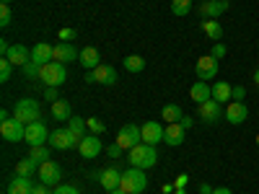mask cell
<instances>
[{
	"mask_svg": "<svg viewBox=\"0 0 259 194\" xmlns=\"http://www.w3.org/2000/svg\"><path fill=\"white\" fill-rule=\"evenodd\" d=\"M156 161H158V156H156V145L140 142V145H135L133 150H130V166H133V168H143V171H148V168H153V166H156Z\"/></svg>",
	"mask_w": 259,
	"mask_h": 194,
	"instance_id": "1",
	"label": "cell"
},
{
	"mask_svg": "<svg viewBox=\"0 0 259 194\" xmlns=\"http://www.w3.org/2000/svg\"><path fill=\"white\" fill-rule=\"evenodd\" d=\"M39 80L45 83V85H55V88H60V85L68 80V70H65V65L52 60L47 65H41L39 68Z\"/></svg>",
	"mask_w": 259,
	"mask_h": 194,
	"instance_id": "2",
	"label": "cell"
},
{
	"mask_svg": "<svg viewBox=\"0 0 259 194\" xmlns=\"http://www.w3.org/2000/svg\"><path fill=\"white\" fill-rule=\"evenodd\" d=\"M13 117L24 124H31V122H39L41 119V106L36 99H18L16 101V112Z\"/></svg>",
	"mask_w": 259,
	"mask_h": 194,
	"instance_id": "3",
	"label": "cell"
},
{
	"mask_svg": "<svg viewBox=\"0 0 259 194\" xmlns=\"http://www.w3.org/2000/svg\"><path fill=\"white\" fill-rule=\"evenodd\" d=\"M127 194H140L148 189V176L143 168H130V171H122V184H119Z\"/></svg>",
	"mask_w": 259,
	"mask_h": 194,
	"instance_id": "4",
	"label": "cell"
},
{
	"mask_svg": "<svg viewBox=\"0 0 259 194\" xmlns=\"http://www.w3.org/2000/svg\"><path fill=\"white\" fill-rule=\"evenodd\" d=\"M50 148H55V150H73V148H78L80 145V137H75L68 127H57L55 132H50Z\"/></svg>",
	"mask_w": 259,
	"mask_h": 194,
	"instance_id": "5",
	"label": "cell"
},
{
	"mask_svg": "<svg viewBox=\"0 0 259 194\" xmlns=\"http://www.w3.org/2000/svg\"><path fill=\"white\" fill-rule=\"evenodd\" d=\"M0 135L8 142H21V140H26V124L18 122L16 117H11L6 122H0Z\"/></svg>",
	"mask_w": 259,
	"mask_h": 194,
	"instance_id": "6",
	"label": "cell"
},
{
	"mask_svg": "<svg viewBox=\"0 0 259 194\" xmlns=\"http://www.w3.org/2000/svg\"><path fill=\"white\" fill-rule=\"evenodd\" d=\"M197 119H202L205 124H215L218 119H223V104H218L215 99L197 104Z\"/></svg>",
	"mask_w": 259,
	"mask_h": 194,
	"instance_id": "7",
	"label": "cell"
},
{
	"mask_svg": "<svg viewBox=\"0 0 259 194\" xmlns=\"http://www.w3.org/2000/svg\"><path fill=\"white\" fill-rule=\"evenodd\" d=\"M117 142L122 145V150H133L135 145L143 142V132H140V127L138 124H124L119 129V135H117Z\"/></svg>",
	"mask_w": 259,
	"mask_h": 194,
	"instance_id": "8",
	"label": "cell"
},
{
	"mask_svg": "<svg viewBox=\"0 0 259 194\" xmlns=\"http://www.w3.org/2000/svg\"><path fill=\"white\" fill-rule=\"evenodd\" d=\"M101 150H104V142L99 140V135H85V137L80 140V145H78V153H80V158H85V161L99 158Z\"/></svg>",
	"mask_w": 259,
	"mask_h": 194,
	"instance_id": "9",
	"label": "cell"
},
{
	"mask_svg": "<svg viewBox=\"0 0 259 194\" xmlns=\"http://www.w3.org/2000/svg\"><path fill=\"white\" fill-rule=\"evenodd\" d=\"M140 132H143V142L158 145L163 140V135H166V127H161V122H156V119H148V122H143Z\"/></svg>",
	"mask_w": 259,
	"mask_h": 194,
	"instance_id": "10",
	"label": "cell"
},
{
	"mask_svg": "<svg viewBox=\"0 0 259 194\" xmlns=\"http://www.w3.org/2000/svg\"><path fill=\"white\" fill-rule=\"evenodd\" d=\"M62 179V168L55 161H45L39 163V181L47 184V186H57V181Z\"/></svg>",
	"mask_w": 259,
	"mask_h": 194,
	"instance_id": "11",
	"label": "cell"
},
{
	"mask_svg": "<svg viewBox=\"0 0 259 194\" xmlns=\"http://www.w3.org/2000/svg\"><path fill=\"white\" fill-rule=\"evenodd\" d=\"M194 75H197L200 80H210L218 75V60H215L212 55H205L197 60V65H194Z\"/></svg>",
	"mask_w": 259,
	"mask_h": 194,
	"instance_id": "12",
	"label": "cell"
},
{
	"mask_svg": "<svg viewBox=\"0 0 259 194\" xmlns=\"http://www.w3.org/2000/svg\"><path fill=\"white\" fill-rule=\"evenodd\" d=\"M99 184H101L106 191L119 189V184H122V171H119L117 166H106V168H101V171H99Z\"/></svg>",
	"mask_w": 259,
	"mask_h": 194,
	"instance_id": "13",
	"label": "cell"
},
{
	"mask_svg": "<svg viewBox=\"0 0 259 194\" xmlns=\"http://www.w3.org/2000/svg\"><path fill=\"white\" fill-rule=\"evenodd\" d=\"M47 140H50V132H47V127H45V122H31V124H26V142L34 148V145H47Z\"/></svg>",
	"mask_w": 259,
	"mask_h": 194,
	"instance_id": "14",
	"label": "cell"
},
{
	"mask_svg": "<svg viewBox=\"0 0 259 194\" xmlns=\"http://www.w3.org/2000/svg\"><path fill=\"white\" fill-rule=\"evenodd\" d=\"M246 117H249V109H246L244 101H231V104L226 106V122H231V124H244Z\"/></svg>",
	"mask_w": 259,
	"mask_h": 194,
	"instance_id": "15",
	"label": "cell"
},
{
	"mask_svg": "<svg viewBox=\"0 0 259 194\" xmlns=\"http://www.w3.org/2000/svg\"><path fill=\"white\" fill-rule=\"evenodd\" d=\"M80 57V52L70 44V41H57L55 44V60L62 62V65H68V62H75Z\"/></svg>",
	"mask_w": 259,
	"mask_h": 194,
	"instance_id": "16",
	"label": "cell"
},
{
	"mask_svg": "<svg viewBox=\"0 0 259 194\" xmlns=\"http://www.w3.org/2000/svg\"><path fill=\"white\" fill-rule=\"evenodd\" d=\"M31 60L39 65V68H41V65H47V62H52L55 60V47L47 44V41H39V44L31 50Z\"/></svg>",
	"mask_w": 259,
	"mask_h": 194,
	"instance_id": "17",
	"label": "cell"
},
{
	"mask_svg": "<svg viewBox=\"0 0 259 194\" xmlns=\"http://www.w3.org/2000/svg\"><path fill=\"white\" fill-rule=\"evenodd\" d=\"M228 11V0H205L200 6V16H207V18H218Z\"/></svg>",
	"mask_w": 259,
	"mask_h": 194,
	"instance_id": "18",
	"label": "cell"
},
{
	"mask_svg": "<svg viewBox=\"0 0 259 194\" xmlns=\"http://www.w3.org/2000/svg\"><path fill=\"white\" fill-rule=\"evenodd\" d=\"M189 99L194 104H202L207 99H212V85H207V80H197V83H192V88H189Z\"/></svg>",
	"mask_w": 259,
	"mask_h": 194,
	"instance_id": "19",
	"label": "cell"
},
{
	"mask_svg": "<svg viewBox=\"0 0 259 194\" xmlns=\"http://www.w3.org/2000/svg\"><path fill=\"white\" fill-rule=\"evenodd\" d=\"M78 62L83 65L85 70H96L99 65H101V55H99V50H96V47H83V50H80Z\"/></svg>",
	"mask_w": 259,
	"mask_h": 194,
	"instance_id": "20",
	"label": "cell"
},
{
	"mask_svg": "<svg viewBox=\"0 0 259 194\" xmlns=\"http://www.w3.org/2000/svg\"><path fill=\"white\" fill-rule=\"evenodd\" d=\"M94 73V80L96 83H101V85H114L117 83V70L112 68V65H99V68L96 70H91Z\"/></svg>",
	"mask_w": 259,
	"mask_h": 194,
	"instance_id": "21",
	"label": "cell"
},
{
	"mask_svg": "<svg viewBox=\"0 0 259 194\" xmlns=\"http://www.w3.org/2000/svg\"><path fill=\"white\" fill-rule=\"evenodd\" d=\"M16 68H24V65L31 60V50H26L24 44H11V50H8V55H6Z\"/></svg>",
	"mask_w": 259,
	"mask_h": 194,
	"instance_id": "22",
	"label": "cell"
},
{
	"mask_svg": "<svg viewBox=\"0 0 259 194\" xmlns=\"http://www.w3.org/2000/svg\"><path fill=\"white\" fill-rule=\"evenodd\" d=\"M163 142H166V145H171V148H179V145L184 142V127H182L179 122H174V124H166Z\"/></svg>",
	"mask_w": 259,
	"mask_h": 194,
	"instance_id": "23",
	"label": "cell"
},
{
	"mask_svg": "<svg viewBox=\"0 0 259 194\" xmlns=\"http://www.w3.org/2000/svg\"><path fill=\"white\" fill-rule=\"evenodd\" d=\"M212 99L218 101V104H231L233 101V85L226 83V80L212 83Z\"/></svg>",
	"mask_w": 259,
	"mask_h": 194,
	"instance_id": "24",
	"label": "cell"
},
{
	"mask_svg": "<svg viewBox=\"0 0 259 194\" xmlns=\"http://www.w3.org/2000/svg\"><path fill=\"white\" fill-rule=\"evenodd\" d=\"M31 191H34V184L26 176H13V181L6 189V194H31Z\"/></svg>",
	"mask_w": 259,
	"mask_h": 194,
	"instance_id": "25",
	"label": "cell"
},
{
	"mask_svg": "<svg viewBox=\"0 0 259 194\" xmlns=\"http://www.w3.org/2000/svg\"><path fill=\"white\" fill-rule=\"evenodd\" d=\"M52 117H55L57 122H68V119L73 117V106H70V101L57 99V101L52 104Z\"/></svg>",
	"mask_w": 259,
	"mask_h": 194,
	"instance_id": "26",
	"label": "cell"
},
{
	"mask_svg": "<svg viewBox=\"0 0 259 194\" xmlns=\"http://www.w3.org/2000/svg\"><path fill=\"white\" fill-rule=\"evenodd\" d=\"M184 112H182V106L179 104H166L163 109H161V119H166V124H174V122H182Z\"/></svg>",
	"mask_w": 259,
	"mask_h": 194,
	"instance_id": "27",
	"label": "cell"
},
{
	"mask_svg": "<svg viewBox=\"0 0 259 194\" xmlns=\"http://www.w3.org/2000/svg\"><path fill=\"white\" fill-rule=\"evenodd\" d=\"M202 31H205L212 41H221V36H223V26H221L215 18H205V21H202Z\"/></svg>",
	"mask_w": 259,
	"mask_h": 194,
	"instance_id": "28",
	"label": "cell"
},
{
	"mask_svg": "<svg viewBox=\"0 0 259 194\" xmlns=\"http://www.w3.org/2000/svg\"><path fill=\"white\" fill-rule=\"evenodd\" d=\"M34 171H36V161L34 158H24V161H18L16 163V176H26V179H31L34 176Z\"/></svg>",
	"mask_w": 259,
	"mask_h": 194,
	"instance_id": "29",
	"label": "cell"
},
{
	"mask_svg": "<svg viewBox=\"0 0 259 194\" xmlns=\"http://www.w3.org/2000/svg\"><path fill=\"white\" fill-rule=\"evenodd\" d=\"M124 70H127V73H143V70H145V57H140V55H127V57H124Z\"/></svg>",
	"mask_w": 259,
	"mask_h": 194,
	"instance_id": "30",
	"label": "cell"
},
{
	"mask_svg": "<svg viewBox=\"0 0 259 194\" xmlns=\"http://www.w3.org/2000/svg\"><path fill=\"white\" fill-rule=\"evenodd\" d=\"M68 129H70L75 137L83 140V137H85V129H89V124H85L83 117H70V119H68Z\"/></svg>",
	"mask_w": 259,
	"mask_h": 194,
	"instance_id": "31",
	"label": "cell"
},
{
	"mask_svg": "<svg viewBox=\"0 0 259 194\" xmlns=\"http://www.w3.org/2000/svg\"><path fill=\"white\" fill-rule=\"evenodd\" d=\"M29 158H34L36 163L50 161V148H47V145H34V148L29 150Z\"/></svg>",
	"mask_w": 259,
	"mask_h": 194,
	"instance_id": "32",
	"label": "cell"
},
{
	"mask_svg": "<svg viewBox=\"0 0 259 194\" xmlns=\"http://www.w3.org/2000/svg\"><path fill=\"white\" fill-rule=\"evenodd\" d=\"M192 11V0H171V13L174 16H187Z\"/></svg>",
	"mask_w": 259,
	"mask_h": 194,
	"instance_id": "33",
	"label": "cell"
},
{
	"mask_svg": "<svg viewBox=\"0 0 259 194\" xmlns=\"http://www.w3.org/2000/svg\"><path fill=\"white\" fill-rule=\"evenodd\" d=\"M13 68H16V65H13L8 57H0V80H3V83H8V80H11V73H13Z\"/></svg>",
	"mask_w": 259,
	"mask_h": 194,
	"instance_id": "34",
	"label": "cell"
},
{
	"mask_svg": "<svg viewBox=\"0 0 259 194\" xmlns=\"http://www.w3.org/2000/svg\"><path fill=\"white\" fill-rule=\"evenodd\" d=\"M85 124H89V132L91 135H104L106 132V124L99 117H89V119H85Z\"/></svg>",
	"mask_w": 259,
	"mask_h": 194,
	"instance_id": "35",
	"label": "cell"
},
{
	"mask_svg": "<svg viewBox=\"0 0 259 194\" xmlns=\"http://www.w3.org/2000/svg\"><path fill=\"white\" fill-rule=\"evenodd\" d=\"M21 73H24L26 78H39V65H36L34 60H29L24 68H21Z\"/></svg>",
	"mask_w": 259,
	"mask_h": 194,
	"instance_id": "36",
	"label": "cell"
},
{
	"mask_svg": "<svg viewBox=\"0 0 259 194\" xmlns=\"http://www.w3.org/2000/svg\"><path fill=\"white\" fill-rule=\"evenodd\" d=\"M11 21H13V13H11V6H0V26H11Z\"/></svg>",
	"mask_w": 259,
	"mask_h": 194,
	"instance_id": "37",
	"label": "cell"
},
{
	"mask_svg": "<svg viewBox=\"0 0 259 194\" xmlns=\"http://www.w3.org/2000/svg\"><path fill=\"white\" fill-rule=\"evenodd\" d=\"M57 36H60L62 41H73V39L78 36V31H75V29H70V26H65V29H60V31H57Z\"/></svg>",
	"mask_w": 259,
	"mask_h": 194,
	"instance_id": "38",
	"label": "cell"
},
{
	"mask_svg": "<svg viewBox=\"0 0 259 194\" xmlns=\"http://www.w3.org/2000/svg\"><path fill=\"white\" fill-rule=\"evenodd\" d=\"M215 60H223L226 55H228V50H226V44H223V41H215V47H212V52H210Z\"/></svg>",
	"mask_w": 259,
	"mask_h": 194,
	"instance_id": "39",
	"label": "cell"
},
{
	"mask_svg": "<svg viewBox=\"0 0 259 194\" xmlns=\"http://www.w3.org/2000/svg\"><path fill=\"white\" fill-rule=\"evenodd\" d=\"M52 194H80L73 184H57V189L52 191Z\"/></svg>",
	"mask_w": 259,
	"mask_h": 194,
	"instance_id": "40",
	"label": "cell"
},
{
	"mask_svg": "<svg viewBox=\"0 0 259 194\" xmlns=\"http://www.w3.org/2000/svg\"><path fill=\"white\" fill-rule=\"evenodd\" d=\"M45 99H47V101H52V104L60 99V93H57L55 85H45Z\"/></svg>",
	"mask_w": 259,
	"mask_h": 194,
	"instance_id": "41",
	"label": "cell"
},
{
	"mask_svg": "<svg viewBox=\"0 0 259 194\" xmlns=\"http://www.w3.org/2000/svg\"><path fill=\"white\" fill-rule=\"evenodd\" d=\"M246 99V88L244 85H233V101H244Z\"/></svg>",
	"mask_w": 259,
	"mask_h": 194,
	"instance_id": "42",
	"label": "cell"
},
{
	"mask_svg": "<svg viewBox=\"0 0 259 194\" xmlns=\"http://www.w3.org/2000/svg\"><path fill=\"white\" fill-rule=\"evenodd\" d=\"M106 153H109V158H119V156H122V145H119V142L109 145V148H106Z\"/></svg>",
	"mask_w": 259,
	"mask_h": 194,
	"instance_id": "43",
	"label": "cell"
},
{
	"mask_svg": "<svg viewBox=\"0 0 259 194\" xmlns=\"http://www.w3.org/2000/svg\"><path fill=\"white\" fill-rule=\"evenodd\" d=\"M31 194H52V191H50V186H47V184H41V181H39V184L34 186V191H31Z\"/></svg>",
	"mask_w": 259,
	"mask_h": 194,
	"instance_id": "44",
	"label": "cell"
},
{
	"mask_svg": "<svg viewBox=\"0 0 259 194\" xmlns=\"http://www.w3.org/2000/svg\"><path fill=\"white\" fill-rule=\"evenodd\" d=\"M187 181H189V179H187V174H179V176H177V181H174V186H177V189H184V186H187Z\"/></svg>",
	"mask_w": 259,
	"mask_h": 194,
	"instance_id": "45",
	"label": "cell"
},
{
	"mask_svg": "<svg viewBox=\"0 0 259 194\" xmlns=\"http://www.w3.org/2000/svg\"><path fill=\"white\" fill-rule=\"evenodd\" d=\"M179 124H182V127H184V129H189V127H192V124H194V119H192V117H187V114H184V117H182V122H179Z\"/></svg>",
	"mask_w": 259,
	"mask_h": 194,
	"instance_id": "46",
	"label": "cell"
},
{
	"mask_svg": "<svg viewBox=\"0 0 259 194\" xmlns=\"http://www.w3.org/2000/svg\"><path fill=\"white\" fill-rule=\"evenodd\" d=\"M8 50H11V44H8V41H6V39H0V55H3V57H6V55H8Z\"/></svg>",
	"mask_w": 259,
	"mask_h": 194,
	"instance_id": "47",
	"label": "cell"
},
{
	"mask_svg": "<svg viewBox=\"0 0 259 194\" xmlns=\"http://www.w3.org/2000/svg\"><path fill=\"white\" fill-rule=\"evenodd\" d=\"M212 194H233V191H231L228 186H215V189H212Z\"/></svg>",
	"mask_w": 259,
	"mask_h": 194,
	"instance_id": "48",
	"label": "cell"
},
{
	"mask_svg": "<svg viewBox=\"0 0 259 194\" xmlns=\"http://www.w3.org/2000/svg\"><path fill=\"white\" fill-rule=\"evenodd\" d=\"M212 189L215 186H210V184H200V194H212Z\"/></svg>",
	"mask_w": 259,
	"mask_h": 194,
	"instance_id": "49",
	"label": "cell"
},
{
	"mask_svg": "<svg viewBox=\"0 0 259 194\" xmlns=\"http://www.w3.org/2000/svg\"><path fill=\"white\" fill-rule=\"evenodd\" d=\"M174 191H177V189L171 186V184H166V186H163V194H174Z\"/></svg>",
	"mask_w": 259,
	"mask_h": 194,
	"instance_id": "50",
	"label": "cell"
},
{
	"mask_svg": "<svg viewBox=\"0 0 259 194\" xmlns=\"http://www.w3.org/2000/svg\"><path fill=\"white\" fill-rule=\"evenodd\" d=\"M109 194H127V191H124V189L119 186V189H114V191H109Z\"/></svg>",
	"mask_w": 259,
	"mask_h": 194,
	"instance_id": "51",
	"label": "cell"
},
{
	"mask_svg": "<svg viewBox=\"0 0 259 194\" xmlns=\"http://www.w3.org/2000/svg\"><path fill=\"white\" fill-rule=\"evenodd\" d=\"M254 83L259 85V70H254Z\"/></svg>",
	"mask_w": 259,
	"mask_h": 194,
	"instance_id": "52",
	"label": "cell"
},
{
	"mask_svg": "<svg viewBox=\"0 0 259 194\" xmlns=\"http://www.w3.org/2000/svg\"><path fill=\"white\" fill-rule=\"evenodd\" d=\"M0 3H3V6H11V3H13V0H0Z\"/></svg>",
	"mask_w": 259,
	"mask_h": 194,
	"instance_id": "53",
	"label": "cell"
},
{
	"mask_svg": "<svg viewBox=\"0 0 259 194\" xmlns=\"http://www.w3.org/2000/svg\"><path fill=\"white\" fill-rule=\"evenodd\" d=\"M174 194H184V189H177V191H174Z\"/></svg>",
	"mask_w": 259,
	"mask_h": 194,
	"instance_id": "54",
	"label": "cell"
},
{
	"mask_svg": "<svg viewBox=\"0 0 259 194\" xmlns=\"http://www.w3.org/2000/svg\"><path fill=\"white\" fill-rule=\"evenodd\" d=\"M256 148H259V135H256Z\"/></svg>",
	"mask_w": 259,
	"mask_h": 194,
	"instance_id": "55",
	"label": "cell"
}]
</instances>
